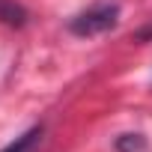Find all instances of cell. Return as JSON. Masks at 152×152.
<instances>
[{"label":"cell","instance_id":"3","mask_svg":"<svg viewBox=\"0 0 152 152\" xmlns=\"http://www.w3.org/2000/svg\"><path fill=\"white\" fill-rule=\"evenodd\" d=\"M39 137H42V125H33L30 131H24L21 137H15L9 146H3L0 152H30V149L39 143Z\"/></svg>","mask_w":152,"mask_h":152},{"label":"cell","instance_id":"2","mask_svg":"<svg viewBox=\"0 0 152 152\" xmlns=\"http://www.w3.org/2000/svg\"><path fill=\"white\" fill-rule=\"evenodd\" d=\"M0 24L6 27H24L27 24V9L15 0H0Z\"/></svg>","mask_w":152,"mask_h":152},{"label":"cell","instance_id":"1","mask_svg":"<svg viewBox=\"0 0 152 152\" xmlns=\"http://www.w3.org/2000/svg\"><path fill=\"white\" fill-rule=\"evenodd\" d=\"M116 21H119V6L116 3H96V6L75 15L69 21V30L75 36H99V33L113 30Z\"/></svg>","mask_w":152,"mask_h":152},{"label":"cell","instance_id":"4","mask_svg":"<svg viewBox=\"0 0 152 152\" xmlns=\"http://www.w3.org/2000/svg\"><path fill=\"white\" fill-rule=\"evenodd\" d=\"M113 146H116V152H140V149L146 146V137L137 134V131H134V134H119Z\"/></svg>","mask_w":152,"mask_h":152}]
</instances>
